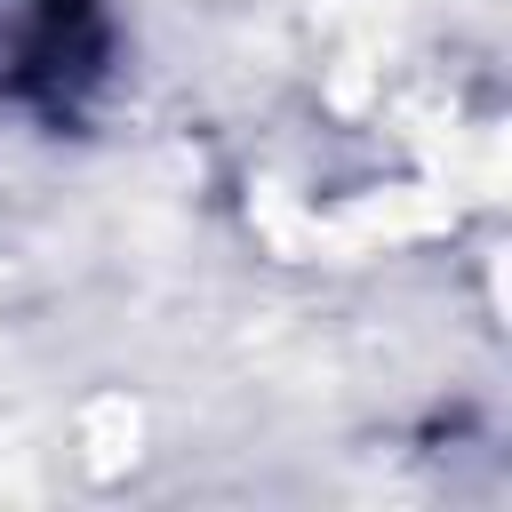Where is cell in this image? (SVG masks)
<instances>
[{"label": "cell", "instance_id": "1", "mask_svg": "<svg viewBox=\"0 0 512 512\" xmlns=\"http://www.w3.org/2000/svg\"><path fill=\"white\" fill-rule=\"evenodd\" d=\"M136 56L128 0H0V144L88 136Z\"/></svg>", "mask_w": 512, "mask_h": 512}]
</instances>
